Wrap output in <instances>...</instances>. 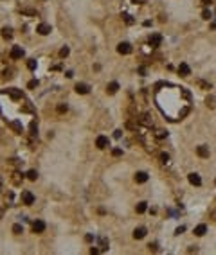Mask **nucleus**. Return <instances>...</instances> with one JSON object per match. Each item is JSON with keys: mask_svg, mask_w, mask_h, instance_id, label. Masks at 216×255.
<instances>
[{"mask_svg": "<svg viewBox=\"0 0 216 255\" xmlns=\"http://www.w3.org/2000/svg\"><path fill=\"white\" fill-rule=\"evenodd\" d=\"M22 203L24 205H33L34 203V194L31 190H24L22 192Z\"/></svg>", "mask_w": 216, "mask_h": 255, "instance_id": "obj_1", "label": "nucleus"}, {"mask_svg": "<svg viewBox=\"0 0 216 255\" xmlns=\"http://www.w3.org/2000/svg\"><path fill=\"white\" fill-rule=\"evenodd\" d=\"M24 54H25V52H24V49L20 47V45H15V47L11 49V52H9V56H11V59H20V58H22Z\"/></svg>", "mask_w": 216, "mask_h": 255, "instance_id": "obj_2", "label": "nucleus"}, {"mask_svg": "<svg viewBox=\"0 0 216 255\" xmlns=\"http://www.w3.org/2000/svg\"><path fill=\"white\" fill-rule=\"evenodd\" d=\"M117 52H119V54H122V56H126V54H130V52H131V45L126 43V41H122V43L117 45Z\"/></svg>", "mask_w": 216, "mask_h": 255, "instance_id": "obj_3", "label": "nucleus"}, {"mask_svg": "<svg viewBox=\"0 0 216 255\" xmlns=\"http://www.w3.org/2000/svg\"><path fill=\"white\" fill-rule=\"evenodd\" d=\"M187 180H189V183L194 185V187H200V185H202V178H200V174H196V173L187 174Z\"/></svg>", "mask_w": 216, "mask_h": 255, "instance_id": "obj_4", "label": "nucleus"}, {"mask_svg": "<svg viewBox=\"0 0 216 255\" xmlns=\"http://www.w3.org/2000/svg\"><path fill=\"white\" fill-rule=\"evenodd\" d=\"M110 144V140H108V137H105V135H99L97 137V140H96V146L99 147V149H105V147Z\"/></svg>", "mask_w": 216, "mask_h": 255, "instance_id": "obj_5", "label": "nucleus"}, {"mask_svg": "<svg viewBox=\"0 0 216 255\" xmlns=\"http://www.w3.org/2000/svg\"><path fill=\"white\" fill-rule=\"evenodd\" d=\"M33 230H34V233H42V232H45V223H43L42 219H36V221L33 223Z\"/></svg>", "mask_w": 216, "mask_h": 255, "instance_id": "obj_6", "label": "nucleus"}, {"mask_svg": "<svg viewBox=\"0 0 216 255\" xmlns=\"http://www.w3.org/2000/svg\"><path fill=\"white\" fill-rule=\"evenodd\" d=\"M178 74H180L182 77H187L189 74H191V68H189L187 63H180V65H178Z\"/></svg>", "mask_w": 216, "mask_h": 255, "instance_id": "obj_7", "label": "nucleus"}, {"mask_svg": "<svg viewBox=\"0 0 216 255\" xmlns=\"http://www.w3.org/2000/svg\"><path fill=\"white\" fill-rule=\"evenodd\" d=\"M50 31H52V29H50V25H47V24H40V25L36 27V33L42 34V36H47Z\"/></svg>", "mask_w": 216, "mask_h": 255, "instance_id": "obj_8", "label": "nucleus"}, {"mask_svg": "<svg viewBox=\"0 0 216 255\" xmlns=\"http://www.w3.org/2000/svg\"><path fill=\"white\" fill-rule=\"evenodd\" d=\"M196 155L200 158H209V147L207 146H198L196 147Z\"/></svg>", "mask_w": 216, "mask_h": 255, "instance_id": "obj_9", "label": "nucleus"}, {"mask_svg": "<svg viewBox=\"0 0 216 255\" xmlns=\"http://www.w3.org/2000/svg\"><path fill=\"white\" fill-rule=\"evenodd\" d=\"M146 233H148L146 228H144V226H139V228L133 230V237H135V239H142V237H146Z\"/></svg>", "mask_w": 216, "mask_h": 255, "instance_id": "obj_10", "label": "nucleus"}, {"mask_svg": "<svg viewBox=\"0 0 216 255\" xmlns=\"http://www.w3.org/2000/svg\"><path fill=\"white\" fill-rule=\"evenodd\" d=\"M160 43H162V36L160 34H151L150 36V45L151 47H159Z\"/></svg>", "mask_w": 216, "mask_h": 255, "instance_id": "obj_11", "label": "nucleus"}, {"mask_svg": "<svg viewBox=\"0 0 216 255\" xmlns=\"http://www.w3.org/2000/svg\"><path fill=\"white\" fill-rule=\"evenodd\" d=\"M76 92L85 95V93L90 92V86H88V84H85V83H78V84H76Z\"/></svg>", "mask_w": 216, "mask_h": 255, "instance_id": "obj_12", "label": "nucleus"}, {"mask_svg": "<svg viewBox=\"0 0 216 255\" xmlns=\"http://www.w3.org/2000/svg\"><path fill=\"white\" fill-rule=\"evenodd\" d=\"M135 182H137V183H146V182H148V173L139 171V173L135 174Z\"/></svg>", "mask_w": 216, "mask_h": 255, "instance_id": "obj_13", "label": "nucleus"}, {"mask_svg": "<svg viewBox=\"0 0 216 255\" xmlns=\"http://www.w3.org/2000/svg\"><path fill=\"white\" fill-rule=\"evenodd\" d=\"M119 90V83L117 81H112V83H108V86H106V92L112 95V93H115Z\"/></svg>", "mask_w": 216, "mask_h": 255, "instance_id": "obj_14", "label": "nucleus"}, {"mask_svg": "<svg viewBox=\"0 0 216 255\" xmlns=\"http://www.w3.org/2000/svg\"><path fill=\"white\" fill-rule=\"evenodd\" d=\"M135 210H137V214H144V212L148 210V203H146V201H141V203H137Z\"/></svg>", "mask_w": 216, "mask_h": 255, "instance_id": "obj_15", "label": "nucleus"}, {"mask_svg": "<svg viewBox=\"0 0 216 255\" xmlns=\"http://www.w3.org/2000/svg\"><path fill=\"white\" fill-rule=\"evenodd\" d=\"M205 232H207V226H205V225H198L196 228H194V235L202 237V235H205Z\"/></svg>", "mask_w": 216, "mask_h": 255, "instance_id": "obj_16", "label": "nucleus"}, {"mask_svg": "<svg viewBox=\"0 0 216 255\" xmlns=\"http://www.w3.org/2000/svg\"><path fill=\"white\" fill-rule=\"evenodd\" d=\"M2 36H4L6 40H11V38H13V29L4 27V29H2Z\"/></svg>", "mask_w": 216, "mask_h": 255, "instance_id": "obj_17", "label": "nucleus"}, {"mask_svg": "<svg viewBox=\"0 0 216 255\" xmlns=\"http://www.w3.org/2000/svg\"><path fill=\"white\" fill-rule=\"evenodd\" d=\"M99 246H101V248H99L101 252L108 250V239H106V237H101V239H99Z\"/></svg>", "mask_w": 216, "mask_h": 255, "instance_id": "obj_18", "label": "nucleus"}, {"mask_svg": "<svg viewBox=\"0 0 216 255\" xmlns=\"http://www.w3.org/2000/svg\"><path fill=\"white\" fill-rule=\"evenodd\" d=\"M22 180H24V176L20 174V173H13V183H15V185L22 183Z\"/></svg>", "mask_w": 216, "mask_h": 255, "instance_id": "obj_19", "label": "nucleus"}, {"mask_svg": "<svg viewBox=\"0 0 216 255\" xmlns=\"http://www.w3.org/2000/svg\"><path fill=\"white\" fill-rule=\"evenodd\" d=\"M205 104H207V108H214V106H216V99L213 97V95H209V97L205 99Z\"/></svg>", "mask_w": 216, "mask_h": 255, "instance_id": "obj_20", "label": "nucleus"}, {"mask_svg": "<svg viewBox=\"0 0 216 255\" xmlns=\"http://www.w3.org/2000/svg\"><path fill=\"white\" fill-rule=\"evenodd\" d=\"M155 137H157V139H166L168 131L166 130H155Z\"/></svg>", "mask_w": 216, "mask_h": 255, "instance_id": "obj_21", "label": "nucleus"}, {"mask_svg": "<svg viewBox=\"0 0 216 255\" xmlns=\"http://www.w3.org/2000/svg\"><path fill=\"white\" fill-rule=\"evenodd\" d=\"M141 122L146 124V126H151V124H153V121L150 119V115H142V117H141Z\"/></svg>", "mask_w": 216, "mask_h": 255, "instance_id": "obj_22", "label": "nucleus"}, {"mask_svg": "<svg viewBox=\"0 0 216 255\" xmlns=\"http://www.w3.org/2000/svg\"><path fill=\"white\" fill-rule=\"evenodd\" d=\"M27 178H29V180H31V182H34V180H36V178H38V173H36V171H34V169H31V171H29V173H27Z\"/></svg>", "mask_w": 216, "mask_h": 255, "instance_id": "obj_23", "label": "nucleus"}, {"mask_svg": "<svg viewBox=\"0 0 216 255\" xmlns=\"http://www.w3.org/2000/svg\"><path fill=\"white\" fill-rule=\"evenodd\" d=\"M36 65H38L36 59H29V61H27V68H29V70H34V68H36Z\"/></svg>", "mask_w": 216, "mask_h": 255, "instance_id": "obj_24", "label": "nucleus"}, {"mask_svg": "<svg viewBox=\"0 0 216 255\" xmlns=\"http://www.w3.org/2000/svg\"><path fill=\"white\" fill-rule=\"evenodd\" d=\"M13 232H15V233H22V232H24V226L16 223V225H13Z\"/></svg>", "mask_w": 216, "mask_h": 255, "instance_id": "obj_25", "label": "nucleus"}, {"mask_svg": "<svg viewBox=\"0 0 216 255\" xmlns=\"http://www.w3.org/2000/svg\"><path fill=\"white\" fill-rule=\"evenodd\" d=\"M202 18H203V20H211V18H213V15H211L209 9H205V11L202 13Z\"/></svg>", "mask_w": 216, "mask_h": 255, "instance_id": "obj_26", "label": "nucleus"}, {"mask_svg": "<svg viewBox=\"0 0 216 255\" xmlns=\"http://www.w3.org/2000/svg\"><path fill=\"white\" fill-rule=\"evenodd\" d=\"M69 52H70L69 47H63V49L59 50V56H61V58H67V56H69Z\"/></svg>", "mask_w": 216, "mask_h": 255, "instance_id": "obj_27", "label": "nucleus"}, {"mask_svg": "<svg viewBox=\"0 0 216 255\" xmlns=\"http://www.w3.org/2000/svg\"><path fill=\"white\" fill-rule=\"evenodd\" d=\"M122 18H124V22H126V24H130V25H131L133 22H135V20H133L130 15H122Z\"/></svg>", "mask_w": 216, "mask_h": 255, "instance_id": "obj_28", "label": "nucleus"}, {"mask_svg": "<svg viewBox=\"0 0 216 255\" xmlns=\"http://www.w3.org/2000/svg\"><path fill=\"white\" fill-rule=\"evenodd\" d=\"M160 160H162V164H168V162H169V155L162 153V155H160Z\"/></svg>", "mask_w": 216, "mask_h": 255, "instance_id": "obj_29", "label": "nucleus"}, {"mask_svg": "<svg viewBox=\"0 0 216 255\" xmlns=\"http://www.w3.org/2000/svg\"><path fill=\"white\" fill-rule=\"evenodd\" d=\"M148 248H150V252H157L159 244H157V242H150V244H148Z\"/></svg>", "mask_w": 216, "mask_h": 255, "instance_id": "obj_30", "label": "nucleus"}, {"mask_svg": "<svg viewBox=\"0 0 216 255\" xmlns=\"http://www.w3.org/2000/svg\"><path fill=\"white\" fill-rule=\"evenodd\" d=\"M198 84H200L203 90H209V88H211V84H209V83H205V81H198Z\"/></svg>", "mask_w": 216, "mask_h": 255, "instance_id": "obj_31", "label": "nucleus"}, {"mask_svg": "<svg viewBox=\"0 0 216 255\" xmlns=\"http://www.w3.org/2000/svg\"><path fill=\"white\" fill-rule=\"evenodd\" d=\"M112 155H114V156H121V155H122V149L115 147V149H112Z\"/></svg>", "mask_w": 216, "mask_h": 255, "instance_id": "obj_32", "label": "nucleus"}, {"mask_svg": "<svg viewBox=\"0 0 216 255\" xmlns=\"http://www.w3.org/2000/svg\"><path fill=\"white\" fill-rule=\"evenodd\" d=\"M27 86H29V88H36V86H38V81H36V79L29 81V83H27Z\"/></svg>", "mask_w": 216, "mask_h": 255, "instance_id": "obj_33", "label": "nucleus"}, {"mask_svg": "<svg viewBox=\"0 0 216 255\" xmlns=\"http://www.w3.org/2000/svg\"><path fill=\"white\" fill-rule=\"evenodd\" d=\"M184 230H186V226H178L177 230H175V235H180V233H182Z\"/></svg>", "mask_w": 216, "mask_h": 255, "instance_id": "obj_34", "label": "nucleus"}, {"mask_svg": "<svg viewBox=\"0 0 216 255\" xmlns=\"http://www.w3.org/2000/svg\"><path fill=\"white\" fill-rule=\"evenodd\" d=\"M85 241H87V242H92V241H94V235H92V233H87V235H85Z\"/></svg>", "mask_w": 216, "mask_h": 255, "instance_id": "obj_35", "label": "nucleus"}, {"mask_svg": "<svg viewBox=\"0 0 216 255\" xmlns=\"http://www.w3.org/2000/svg\"><path fill=\"white\" fill-rule=\"evenodd\" d=\"M25 15H31V16H36V11H31V9H27V11H24Z\"/></svg>", "mask_w": 216, "mask_h": 255, "instance_id": "obj_36", "label": "nucleus"}, {"mask_svg": "<svg viewBox=\"0 0 216 255\" xmlns=\"http://www.w3.org/2000/svg\"><path fill=\"white\" fill-rule=\"evenodd\" d=\"M99 252H101L99 248H90V253H92V255H96V253H99Z\"/></svg>", "mask_w": 216, "mask_h": 255, "instance_id": "obj_37", "label": "nucleus"}, {"mask_svg": "<svg viewBox=\"0 0 216 255\" xmlns=\"http://www.w3.org/2000/svg\"><path fill=\"white\" fill-rule=\"evenodd\" d=\"M139 72H141V76H146V68H144V67H141Z\"/></svg>", "mask_w": 216, "mask_h": 255, "instance_id": "obj_38", "label": "nucleus"}, {"mask_svg": "<svg viewBox=\"0 0 216 255\" xmlns=\"http://www.w3.org/2000/svg\"><path fill=\"white\" fill-rule=\"evenodd\" d=\"M211 219H213V221H216V210H213V212H211Z\"/></svg>", "mask_w": 216, "mask_h": 255, "instance_id": "obj_39", "label": "nucleus"}, {"mask_svg": "<svg viewBox=\"0 0 216 255\" xmlns=\"http://www.w3.org/2000/svg\"><path fill=\"white\" fill-rule=\"evenodd\" d=\"M135 4H144V0H133Z\"/></svg>", "mask_w": 216, "mask_h": 255, "instance_id": "obj_40", "label": "nucleus"}, {"mask_svg": "<svg viewBox=\"0 0 216 255\" xmlns=\"http://www.w3.org/2000/svg\"><path fill=\"white\" fill-rule=\"evenodd\" d=\"M0 217H2V208H0Z\"/></svg>", "mask_w": 216, "mask_h": 255, "instance_id": "obj_41", "label": "nucleus"}, {"mask_svg": "<svg viewBox=\"0 0 216 255\" xmlns=\"http://www.w3.org/2000/svg\"><path fill=\"white\" fill-rule=\"evenodd\" d=\"M0 187H2V180H0Z\"/></svg>", "mask_w": 216, "mask_h": 255, "instance_id": "obj_42", "label": "nucleus"}]
</instances>
